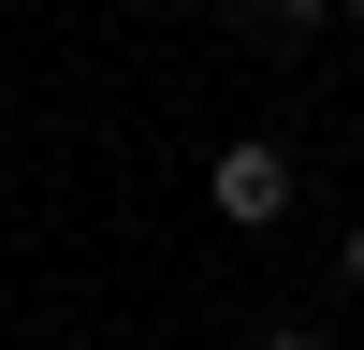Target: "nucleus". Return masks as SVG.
Returning <instances> with one entry per match:
<instances>
[{"mask_svg": "<svg viewBox=\"0 0 364 350\" xmlns=\"http://www.w3.org/2000/svg\"><path fill=\"white\" fill-rule=\"evenodd\" d=\"M204 204H219L233 233H277V219H291V146H262V132H233L219 161H204Z\"/></svg>", "mask_w": 364, "mask_h": 350, "instance_id": "obj_1", "label": "nucleus"}, {"mask_svg": "<svg viewBox=\"0 0 364 350\" xmlns=\"http://www.w3.org/2000/svg\"><path fill=\"white\" fill-rule=\"evenodd\" d=\"M336 15H350V29H364V0H336Z\"/></svg>", "mask_w": 364, "mask_h": 350, "instance_id": "obj_5", "label": "nucleus"}, {"mask_svg": "<svg viewBox=\"0 0 364 350\" xmlns=\"http://www.w3.org/2000/svg\"><path fill=\"white\" fill-rule=\"evenodd\" d=\"M350 292H364V219H350Z\"/></svg>", "mask_w": 364, "mask_h": 350, "instance_id": "obj_3", "label": "nucleus"}, {"mask_svg": "<svg viewBox=\"0 0 364 350\" xmlns=\"http://www.w3.org/2000/svg\"><path fill=\"white\" fill-rule=\"evenodd\" d=\"M262 350H321V336H262Z\"/></svg>", "mask_w": 364, "mask_h": 350, "instance_id": "obj_4", "label": "nucleus"}, {"mask_svg": "<svg viewBox=\"0 0 364 350\" xmlns=\"http://www.w3.org/2000/svg\"><path fill=\"white\" fill-rule=\"evenodd\" d=\"M233 15H248L262 44H306V29H336V0H233Z\"/></svg>", "mask_w": 364, "mask_h": 350, "instance_id": "obj_2", "label": "nucleus"}]
</instances>
